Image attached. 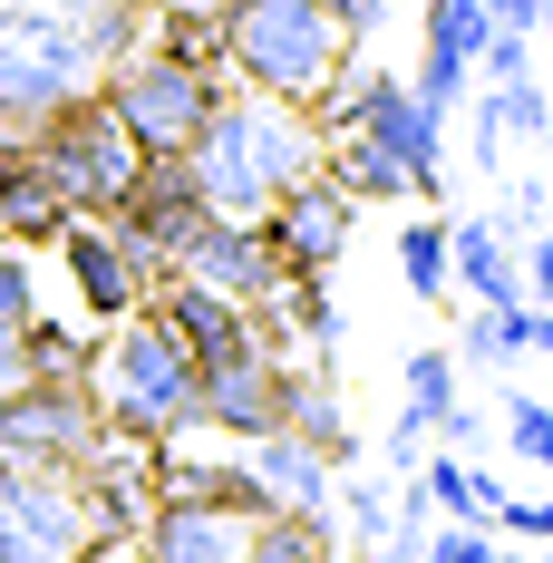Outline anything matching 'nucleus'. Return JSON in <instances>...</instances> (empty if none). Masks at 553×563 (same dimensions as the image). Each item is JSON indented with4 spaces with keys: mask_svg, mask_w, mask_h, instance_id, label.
<instances>
[{
    "mask_svg": "<svg viewBox=\"0 0 553 563\" xmlns=\"http://www.w3.org/2000/svg\"><path fill=\"white\" fill-rule=\"evenodd\" d=\"M185 175H195L204 214L263 224L301 175H321V126H311V108H291V98L243 88V98H223V108L204 117V136L185 146Z\"/></svg>",
    "mask_w": 553,
    "mask_h": 563,
    "instance_id": "f257e3e1",
    "label": "nucleus"
},
{
    "mask_svg": "<svg viewBox=\"0 0 553 563\" xmlns=\"http://www.w3.org/2000/svg\"><path fill=\"white\" fill-rule=\"evenodd\" d=\"M214 30H223V68L263 98H291V108H321L360 68V49L340 40L321 0H214Z\"/></svg>",
    "mask_w": 553,
    "mask_h": 563,
    "instance_id": "f03ea898",
    "label": "nucleus"
},
{
    "mask_svg": "<svg viewBox=\"0 0 553 563\" xmlns=\"http://www.w3.org/2000/svg\"><path fill=\"white\" fill-rule=\"evenodd\" d=\"M88 398H98V418H108V438L126 448H166L195 428V360H185V340L156 321V311H126L98 350H88Z\"/></svg>",
    "mask_w": 553,
    "mask_h": 563,
    "instance_id": "7ed1b4c3",
    "label": "nucleus"
},
{
    "mask_svg": "<svg viewBox=\"0 0 553 563\" xmlns=\"http://www.w3.org/2000/svg\"><path fill=\"white\" fill-rule=\"evenodd\" d=\"M321 136H369L388 166L408 175V195H438L446 185V117H428L408 98V78H388V68H350L331 98L311 108Z\"/></svg>",
    "mask_w": 553,
    "mask_h": 563,
    "instance_id": "20e7f679",
    "label": "nucleus"
},
{
    "mask_svg": "<svg viewBox=\"0 0 553 563\" xmlns=\"http://www.w3.org/2000/svg\"><path fill=\"white\" fill-rule=\"evenodd\" d=\"M30 156L49 166V185L68 195V214H88V224H108L117 195L136 185V136L108 117V98H68V108H49L40 126H30Z\"/></svg>",
    "mask_w": 553,
    "mask_h": 563,
    "instance_id": "39448f33",
    "label": "nucleus"
},
{
    "mask_svg": "<svg viewBox=\"0 0 553 563\" xmlns=\"http://www.w3.org/2000/svg\"><path fill=\"white\" fill-rule=\"evenodd\" d=\"M108 117L136 136V156H185L195 136H204V117L223 108V78L214 68H185V58L166 49H136V58H117L108 68Z\"/></svg>",
    "mask_w": 553,
    "mask_h": 563,
    "instance_id": "423d86ee",
    "label": "nucleus"
},
{
    "mask_svg": "<svg viewBox=\"0 0 553 563\" xmlns=\"http://www.w3.org/2000/svg\"><path fill=\"white\" fill-rule=\"evenodd\" d=\"M108 448V418H98V398L88 379H30V389L0 398V466H88V456Z\"/></svg>",
    "mask_w": 553,
    "mask_h": 563,
    "instance_id": "0eeeda50",
    "label": "nucleus"
},
{
    "mask_svg": "<svg viewBox=\"0 0 553 563\" xmlns=\"http://www.w3.org/2000/svg\"><path fill=\"white\" fill-rule=\"evenodd\" d=\"M195 224H204V195H195V175H185V156H146L136 166V185L117 195L108 233L126 243V263H136V282L156 291V282H175V253L195 243Z\"/></svg>",
    "mask_w": 553,
    "mask_h": 563,
    "instance_id": "6e6552de",
    "label": "nucleus"
},
{
    "mask_svg": "<svg viewBox=\"0 0 553 563\" xmlns=\"http://www.w3.org/2000/svg\"><path fill=\"white\" fill-rule=\"evenodd\" d=\"M88 506L58 466H0V563H88Z\"/></svg>",
    "mask_w": 553,
    "mask_h": 563,
    "instance_id": "1a4fd4ad",
    "label": "nucleus"
},
{
    "mask_svg": "<svg viewBox=\"0 0 553 563\" xmlns=\"http://www.w3.org/2000/svg\"><path fill=\"white\" fill-rule=\"evenodd\" d=\"M291 389H301V369H281L273 350L214 360V369H195V428H214V438H233V448H253V438H273L281 418H291Z\"/></svg>",
    "mask_w": 553,
    "mask_h": 563,
    "instance_id": "9d476101",
    "label": "nucleus"
},
{
    "mask_svg": "<svg viewBox=\"0 0 553 563\" xmlns=\"http://www.w3.org/2000/svg\"><path fill=\"white\" fill-rule=\"evenodd\" d=\"M175 282H195V291H223V301L263 311L291 273H281V253L263 243V224H223V214H204V224H195V243L175 253Z\"/></svg>",
    "mask_w": 553,
    "mask_h": 563,
    "instance_id": "9b49d317",
    "label": "nucleus"
},
{
    "mask_svg": "<svg viewBox=\"0 0 553 563\" xmlns=\"http://www.w3.org/2000/svg\"><path fill=\"white\" fill-rule=\"evenodd\" d=\"M350 195H331L321 175H301L291 195H281L273 214H263V243L281 253V273H301V282H331V263L350 253Z\"/></svg>",
    "mask_w": 553,
    "mask_h": 563,
    "instance_id": "f8f14e48",
    "label": "nucleus"
},
{
    "mask_svg": "<svg viewBox=\"0 0 553 563\" xmlns=\"http://www.w3.org/2000/svg\"><path fill=\"white\" fill-rule=\"evenodd\" d=\"M58 263H68V301H78L88 331H117L126 311H146V282H136V263H126V243L108 224L78 214V224L58 233Z\"/></svg>",
    "mask_w": 553,
    "mask_h": 563,
    "instance_id": "ddd939ff",
    "label": "nucleus"
},
{
    "mask_svg": "<svg viewBox=\"0 0 553 563\" xmlns=\"http://www.w3.org/2000/svg\"><path fill=\"white\" fill-rule=\"evenodd\" d=\"M486 0H428V49H418V78H408V98L428 117H446L466 88H476V49H486Z\"/></svg>",
    "mask_w": 553,
    "mask_h": 563,
    "instance_id": "4468645a",
    "label": "nucleus"
},
{
    "mask_svg": "<svg viewBox=\"0 0 553 563\" xmlns=\"http://www.w3.org/2000/svg\"><path fill=\"white\" fill-rule=\"evenodd\" d=\"M253 525H263V515L195 506V496H156V506H146V534H136V554H146V563H243Z\"/></svg>",
    "mask_w": 553,
    "mask_h": 563,
    "instance_id": "2eb2a0df",
    "label": "nucleus"
},
{
    "mask_svg": "<svg viewBox=\"0 0 553 563\" xmlns=\"http://www.w3.org/2000/svg\"><path fill=\"white\" fill-rule=\"evenodd\" d=\"M146 301H156V321L185 340V360H195V369H214V360H243V350H263V321H253L243 301H223V291H195V282H156Z\"/></svg>",
    "mask_w": 553,
    "mask_h": 563,
    "instance_id": "dca6fc26",
    "label": "nucleus"
},
{
    "mask_svg": "<svg viewBox=\"0 0 553 563\" xmlns=\"http://www.w3.org/2000/svg\"><path fill=\"white\" fill-rule=\"evenodd\" d=\"M466 146H476V166H486V175L515 166V146H534V156H544V146H553V98H544V78H505V88H486V98H476V126H466Z\"/></svg>",
    "mask_w": 553,
    "mask_h": 563,
    "instance_id": "f3484780",
    "label": "nucleus"
},
{
    "mask_svg": "<svg viewBox=\"0 0 553 563\" xmlns=\"http://www.w3.org/2000/svg\"><path fill=\"white\" fill-rule=\"evenodd\" d=\"M446 282H456L476 311H515V301H524V273H515V233H505V214H466V224H446Z\"/></svg>",
    "mask_w": 553,
    "mask_h": 563,
    "instance_id": "a211bd4d",
    "label": "nucleus"
},
{
    "mask_svg": "<svg viewBox=\"0 0 553 563\" xmlns=\"http://www.w3.org/2000/svg\"><path fill=\"white\" fill-rule=\"evenodd\" d=\"M243 466H253V486H263V506H273V515H331L340 466H331L321 448H301L291 428L253 438V448H243Z\"/></svg>",
    "mask_w": 553,
    "mask_h": 563,
    "instance_id": "6ab92c4d",
    "label": "nucleus"
},
{
    "mask_svg": "<svg viewBox=\"0 0 553 563\" xmlns=\"http://www.w3.org/2000/svg\"><path fill=\"white\" fill-rule=\"evenodd\" d=\"M418 496L438 506V525H496V506L515 486H505L496 466H476V456L446 448V456H418Z\"/></svg>",
    "mask_w": 553,
    "mask_h": 563,
    "instance_id": "aec40b11",
    "label": "nucleus"
},
{
    "mask_svg": "<svg viewBox=\"0 0 553 563\" xmlns=\"http://www.w3.org/2000/svg\"><path fill=\"white\" fill-rule=\"evenodd\" d=\"M456 379H466V369H456V350H446V340H428V350H408V360H398V418L438 438V418L456 408V398H466Z\"/></svg>",
    "mask_w": 553,
    "mask_h": 563,
    "instance_id": "412c9836",
    "label": "nucleus"
},
{
    "mask_svg": "<svg viewBox=\"0 0 553 563\" xmlns=\"http://www.w3.org/2000/svg\"><path fill=\"white\" fill-rule=\"evenodd\" d=\"M321 185L350 195V205H398V195H408V175L388 166L369 136H321Z\"/></svg>",
    "mask_w": 553,
    "mask_h": 563,
    "instance_id": "4be33fe9",
    "label": "nucleus"
},
{
    "mask_svg": "<svg viewBox=\"0 0 553 563\" xmlns=\"http://www.w3.org/2000/svg\"><path fill=\"white\" fill-rule=\"evenodd\" d=\"M281 428H291L301 448H321L331 466H360V438H350V408H340V389H331V379H301V389H291V418H281Z\"/></svg>",
    "mask_w": 553,
    "mask_h": 563,
    "instance_id": "5701e85b",
    "label": "nucleus"
},
{
    "mask_svg": "<svg viewBox=\"0 0 553 563\" xmlns=\"http://www.w3.org/2000/svg\"><path fill=\"white\" fill-rule=\"evenodd\" d=\"M331 554H340L331 515H263L243 544V563H331Z\"/></svg>",
    "mask_w": 553,
    "mask_h": 563,
    "instance_id": "b1692460",
    "label": "nucleus"
},
{
    "mask_svg": "<svg viewBox=\"0 0 553 563\" xmlns=\"http://www.w3.org/2000/svg\"><path fill=\"white\" fill-rule=\"evenodd\" d=\"M388 506H398V496H388V476H369V466H340V486H331V534H350V544L369 554V544L388 534Z\"/></svg>",
    "mask_w": 553,
    "mask_h": 563,
    "instance_id": "393cba45",
    "label": "nucleus"
},
{
    "mask_svg": "<svg viewBox=\"0 0 553 563\" xmlns=\"http://www.w3.org/2000/svg\"><path fill=\"white\" fill-rule=\"evenodd\" d=\"M398 282H408L428 311H446V301H456V282H446V224H438V214L398 224Z\"/></svg>",
    "mask_w": 553,
    "mask_h": 563,
    "instance_id": "a878e982",
    "label": "nucleus"
},
{
    "mask_svg": "<svg viewBox=\"0 0 553 563\" xmlns=\"http://www.w3.org/2000/svg\"><path fill=\"white\" fill-rule=\"evenodd\" d=\"M20 350H30V379H78V369H88V321L30 311V321H20Z\"/></svg>",
    "mask_w": 553,
    "mask_h": 563,
    "instance_id": "bb28decb",
    "label": "nucleus"
},
{
    "mask_svg": "<svg viewBox=\"0 0 553 563\" xmlns=\"http://www.w3.org/2000/svg\"><path fill=\"white\" fill-rule=\"evenodd\" d=\"M515 311H524V301H515ZM515 311H476V301H466V311H456V340H446L456 369H515V360H524V350H515Z\"/></svg>",
    "mask_w": 553,
    "mask_h": 563,
    "instance_id": "cd10ccee",
    "label": "nucleus"
},
{
    "mask_svg": "<svg viewBox=\"0 0 553 563\" xmlns=\"http://www.w3.org/2000/svg\"><path fill=\"white\" fill-rule=\"evenodd\" d=\"M496 418H505V448H515V466H553V408H544L534 389H505Z\"/></svg>",
    "mask_w": 553,
    "mask_h": 563,
    "instance_id": "c85d7f7f",
    "label": "nucleus"
},
{
    "mask_svg": "<svg viewBox=\"0 0 553 563\" xmlns=\"http://www.w3.org/2000/svg\"><path fill=\"white\" fill-rule=\"evenodd\" d=\"M534 49H544V40H524V30H486V49H476V88L534 78Z\"/></svg>",
    "mask_w": 553,
    "mask_h": 563,
    "instance_id": "c756f323",
    "label": "nucleus"
},
{
    "mask_svg": "<svg viewBox=\"0 0 553 563\" xmlns=\"http://www.w3.org/2000/svg\"><path fill=\"white\" fill-rule=\"evenodd\" d=\"M496 554H505L496 525H438L428 534V563H496Z\"/></svg>",
    "mask_w": 553,
    "mask_h": 563,
    "instance_id": "7c9ffc66",
    "label": "nucleus"
},
{
    "mask_svg": "<svg viewBox=\"0 0 553 563\" xmlns=\"http://www.w3.org/2000/svg\"><path fill=\"white\" fill-rule=\"evenodd\" d=\"M515 273H524V301L553 311V224H534L524 243H515Z\"/></svg>",
    "mask_w": 553,
    "mask_h": 563,
    "instance_id": "2f4dec72",
    "label": "nucleus"
},
{
    "mask_svg": "<svg viewBox=\"0 0 553 563\" xmlns=\"http://www.w3.org/2000/svg\"><path fill=\"white\" fill-rule=\"evenodd\" d=\"M30 311H40V291H30V263H20V253H0V331H20Z\"/></svg>",
    "mask_w": 553,
    "mask_h": 563,
    "instance_id": "473e14b6",
    "label": "nucleus"
},
{
    "mask_svg": "<svg viewBox=\"0 0 553 563\" xmlns=\"http://www.w3.org/2000/svg\"><path fill=\"white\" fill-rule=\"evenodd\" d=\"M321 10H331V20H340V40L360 49V40L379 30V10H388V0H321Z\"/></svg>",
    "mask_w": 553,
    "mask_h": 563,
    "instance_id": "72a5a7b5",
    "label": "nucleus"
},
{
    "mask_svg": "<svg viewBox=\"0 0 553 563\" xmlns=\"http://www.w3.org/2000/svg\"><path fill=\"white\" fill-rule=\"evenodd\" d=\"M544 10L553 0H486V20H496V30H524V40L544 30Z\"/></svg>",
    "mask_w": 553,
    "mask_h": 563,
    "instance_id": "f704fd0d",
    "label": "nucleus"
},
{
    "mask_svg": "<svg viewBox=\"0 0 553 563\" xmlns=\"http://www.w3.org/2000/svg\"><path fill=\"white\" fill-rule=\"evenodd\" d=\"M30 389V350H20V331H0V398Z\"/></svg>",
    "mask_w": 553,
    "mask_h": 563,
    "instance_id": "c9c22d12",
    "label": "nucleus"
},
{
    "mask_svg": "<svg viewBox=\"0 0 553 563\" xmlns=\"http://www.w3.org/2000/svg\"><path fill=\"white\" fill-rule=\"evenodd\" d=\"M496 563H534V554H524V544H505V554H496Z\"/></svg>",
    "mask_w": 553,
    "mask_h": 563,
    "instance_id": "e433bc0d",
    "label": "nucleus"
},
{
    "mask_svg": "<svg viewBox=\"0 0 553 563\" xmlns=\"http://www.w3.org/2000/svg\"><path fill=\"white\" fill-rule=\"evenodd\" d=\"M534 40H544V49H553V10H544V30H534Z\"/></svg>",
    "mask_w": 553,
    "mask_h": 563,
    "instance_id": "4c0bfd02",
    "label": "nucleus"
},
{
    "mask_svg": "<svg viewBox=\"0 0 553 563\" xmlns=\"http://www.w3.org/2000/svg\"><path fill=\"white\" fill-rule=\"evenodd\" d=\"M534 563H553V544H534Z\"/></svg>",
    "mask_w": 553,
    "mask_h": 563,
    "instance_id": "58836bf2",
    "label": "nucleus"
},
{
    "mask_svg": "<svg viewBox=\"0 0 553 563\" xmlns=\"http://www.w3.org/2000/svg\"><path fill=\"white\" fill-rule=\"evenodd\" d=\"M331 563H369V554H331Z\"/></svg>",
    "mask_w": 553,
    "mask_h": 563,
    "instance_id": "ea45409f",
    "label": "nucleus"
},
{
    "mask_svg": "<svg viewBox=\"0 0 553 563\" xmlns=\"http://www.w3.org/2000/svg\"><path fill=\"white\" fill-rule=\"evenodd\" d=\"M146 10H166V0H146Z\"/></svg>",
    "mask_w": 553,
    "mask_h": 563,
    "instance_id": "a19ab883",
    "label": "nucleus"
},
{
    "mask_svg": "<svg viewBox=\"0 0 553 563\" xmlns=\"http://www.w3.org/2000/svg\"><path fill=\"white\" fill-rule=\"evenodd\" d=\"M544 98H553V88H544Z\"/></svg>",
    "mask_w": 553,
    "mask_h": 563,
    "instance_id": "79ce46f5",
    "label": "nucleus"
}]
</instances>
